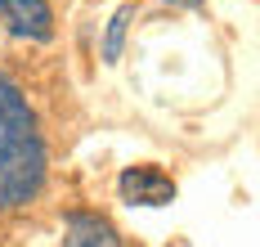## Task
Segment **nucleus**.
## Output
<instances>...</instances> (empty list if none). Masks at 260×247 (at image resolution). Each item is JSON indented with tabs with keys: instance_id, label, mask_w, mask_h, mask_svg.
I'll list each match as a JSON object with an SVG mask.
<instances>
[{
	"instance_id": "5",
	"label": "nucleus",
	"mask_w": 260,
	"mask_h": 247,
	"mask_svg": "<svg viewBox=\"0 0 260 247\" xmlns=\"http://www.w3.org/2000/svg\"><path fill=\"white\" fill-rule=\"evenodd\" d=\"M126 27H130V9H117V14L108 18V32H104V63H117V58H121Z\"/></svg>"
},
{
	"instance_id": "1",
	"label": "nucleus",
	"mask_w": 260,
	"mask_h": 247,
	"mask_svg": "<svg viewBox=\"0 0 260 247\" xmlns=\"http://www.w3.org/2000/svg\"><path fill=\"white\" fill-rule=\"evenodd\" d=\"M45 162V135L23 85L0 72V211H18L41 193Z\"/></svg>"
},
{
	"instance_id": "3",
	"label": "nucleus",
	"mask_w": 260,
	"mask_h": 247,
	"mask_svg": "<svg viewBox=\"0 0 260 247\" xmlns=\"http://www.w3.org/2000/svg\"><path fill=\"white\" fill-rule=\"evenodd\" d=\"M5 27L23 41H50L54 36V9L50 0H0Z\"/></svg>"
},
{
	"instance_id": "6",
	"label": "nucleus",
	"mask_w": 260,
	"mask_h": 247,
	"mask_svg": "<svg viewBox=\"0 0 260 247\" xmlns=\"http://www.w3.org/2000/svg\"><path fill=\"white\" fill-rule=\"evenodd\" d=\"M166 5H184V9H198L202 0H166Z\"/></svg>"
},
{
	"instance_id": "4",
	"label": "nucleus",
	"mask_w": 260,
	"mask_h": 247,
	"mask_svg": "<svg viewBox=\"0 0 260 247\" xmlns=\"http://www.w3.org/2000/svg\"><path fill=\"white\" fill-rule=\"evenodd\" d=\"M63 229H68V247H121L117 229L104 216H90V211H72L63 220Z\"/></svg>"
},
{
	"instance_id": "2",
	"label": "nucleus",
	"mask_w": 260,
	"mask_h": 247,
	"mask_svg": "<svg viewBox=\"0 0 260 247\" xmlns=\"http://www.w3.org/2000/svg\"><path fill=\"white\" fill-rule=\"evenodd\" d=\"M117 193L130 207H171L175 202L171 175H161L157 166H126L121 180H117Z\"/></svg>"
}]
</instances>
